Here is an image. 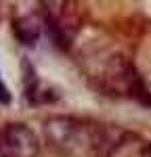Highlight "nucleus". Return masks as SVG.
<instances>
[{
  "instance_id": "f257e3e1",
  "label": "nucleus",
  "mask_w": 151,
  "mask_h": 157,
  "mask_svg": "<svg viewBox=\"0 0 151 157\" xmlns=\"http://www.w3.org/2000/svg\"><path fill=\"white\" fill-rule=\"evenodd\" d=\"M44 132L52 145L67 153H78L95 145L92 132L72 117H52L44 124Z\"/></svg>"
},
{
  "instance_id": "f03ea898",
  "label": "nucleus",
  "mask_w": 151,
  "mask_h": 157,
  "mask_svg": "<svg viewBox=\"0 0 151 157\" xmlns=\"http://www.w3.org/2000/svg\"><path fill=\"white\" fill-rule=\"evenodd\" d=\"M40 151L36 134L23 124H9L0 130V157H36Z\"/></svg>"
},
{
  "instance_id": "7ed1b4c3",
  "label": "nucleus",
  "mask_w": 151,
  "mask_h": 157,
  "mask_svg": "<svg viewBox=\"0 0 151 157\" xmlns=\"http://www.w3.org/2000/svg\"><path fill=\"white\" fill-rule=\"evenodd\" d=\"M15 36L19 38L23 44H36V40L40 38V25L36 19L32 17H21L15 21Z\"/></svg>"
},
{
  "instance_id": "20e7f679",
  "label": "nucleus",
  "mask_w": 151,
  "mask_h": 157,
  "mask_svg": "<svg viewBox=\"0 0 151 157\" xmlns=\"http://www.w3.org/2000/svg\"><path fill=\"white\" fill-rule=\"evenodd\" d=\"M11 101V94H9V90H6V86L2 84V80H0V103H9Z\"/></svg>"
},
{
  "instance_id": "39448f33",
  "label": "nucleus",
  "mask_w": 151,
  "mask_h": 157,
  "mask_svg": "<svg viewBox=\"0 0 151 157\" xmlns=\"http://www.w3.org/2000/svg\"><path fill=\"white\" fill-rule=\"evenodd\" d=\"M143 153H145V157H151V145L145 147V149H143Z\"/></svg>"
}]
</instances>
